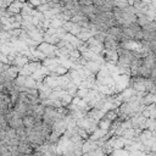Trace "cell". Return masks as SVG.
I'll return each mask as SVG.
<instances>
[{"mask_svg":"<svg viewBox=\"0 0 156 156\" xmlns=\"http://www.w3.org/2000/svg\"><path fill=\"white\" fill-rule=\"evenodd\" d=\"M22 122H23V127L25 128H33L34 124H36V118L31 115H27L25 117H22Z\"/></svg>","mask_w":156,"mask_h":156,"instance_id":"7a4b0ae2","label":"cell"},{"mask_svg":"<svg viewBox=\"0 0 156 156\" xmlns=\"http://www.w3.org/2000/svg\"><path fill=\"white\" fill-rule=\"evenodd\" d=\"M36 151V149L27 141H20V144L17 145V152L23 154V155H29L33 154Z\"/></svg>","mask_w":156,"mask_h":156,"instance_id":"6da1fadb","label":"cell"}]
</instances>
